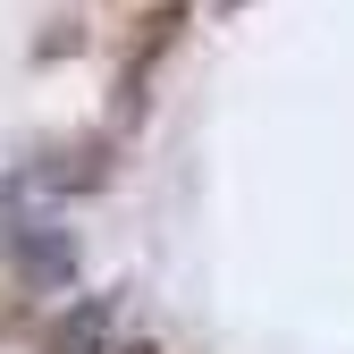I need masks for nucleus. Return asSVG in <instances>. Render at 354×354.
<instances>
[{"instance_id": "obj_4", "label": "nucleus", "mask_w": 354, "mask_h": 354, "mask_svg": "<svg viewBox=\"0 0 354 354\" xmlns=\"http://www.w3.org/2000/svg\"><path fill=\"white\" fill-rule=\"evenodd\" d=\"M110 354H160V337H136V346H110Z\"/></svg>"}, {"instance_id": "obj_1", "label": "nucleus", "mask_w": 354, "mask_h": 354, "mask_svg": "<svg viewBox=\"0 0 354 354\" xmlns=\"http://www.w3.org/2000/svg\"><path fill=\"white\" fill-rule=\"evenodd\" d=\"M0 245H9L17 279H26V287H42V295H59V287L76 279V236H68V228H51V219H17V228H0Z\"/></svg>"}, {"instance_id": "obj_3", "label": "nucleus", "mask_w": 354, "mask_h": 354, "mask_svg": "<svg viewBox=\"0 0 354 354\" xmlns=\"http://www.w3.org/2000/svg\"><path fill=\"white\" fill-rule=\"evenodd\" d=\"M34 177H42V186H76V194H93V186H102V144H76V152H51V160L34 169Z\"/></svg>"}, {"instance_id": "obj_2", "label": "nucleus", "mask_w": 354, "mask_h": 354, "mask_svg": "<svg viewBox=\"0 0 354 354\" xmlns=\"http://www.w3.org/2000/svg\"><path fill=\"white\" fill-rule=\"evenodd\" d=\"M42 354H110V295H84L76 313L42 337Z\"/></svg>"}]
</instances>
